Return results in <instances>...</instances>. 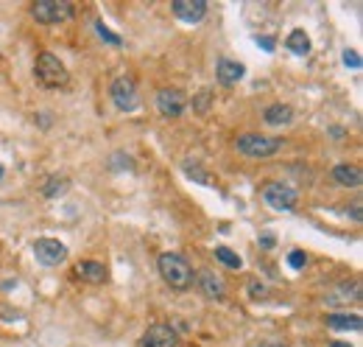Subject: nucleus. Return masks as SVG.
<instances>
[{"label":"nucleus","mask_w":363,"mask_h":347,"mask_svg":"<svg viewBox=\"0 0 363 347\" xmlns=\"http://www.w3.org/2000/svg\"><path fill=\"white\" fill-rule=\"evenodd\" d=\"M157 269H160L163 280H165L171 289H177V292H187V289L193 286V269H190V264L182 258L179 252H165V255H160Z\"/></svg>","instance_id":"1"},{"label":"nucleus","mask_w":363,"mask_h":347,"mask_svg":"<svg viewBox=\"0 0 363 347\" xmlns=\"http://www.w3.org/2000/svg\"><path fill=\"white\" fill-rule=\"evenodd\" d=\"M34 76H36V81H39L42 87H48V90H62V87L70 84V76H67L64 64H62L53 53H39V56H36Z\"/></svg>","instance_id":"2"},{"label":"nucleus","mask_w":363,"mask_h":347,"mask_svg":"<svg viewBox=\"0 0 363 347\" xmlns=\"http://www.w3.org/2000/svg\"><path fill=\"white\" fill-rule=\"evenodd\" d=\"M235 149L243 154V157H252V160H266L271 154H277L282 149V140L280 137H268V135H257V132H246L235 140Z\"/></svg>","instance_id":"3"},{"label":"nucleus","mask_w":363,"mask_h":347,"mask_svg":"<svg viewBox=\"0 0 363 347\" xmlns=\"http://www.w3.org/2000/svg\"><path fill=\"white\" fill-rule=\"evenodd\" d=\"M31 14L36 22L42 25H56V22H67L73 17V3L67 0H36L31 6Z\"/></svg>","instance_id":"4"},{"label":"nucleus","mask_w":363,"mask_h":347,"mask_svg":"<svg viewBox=\"0 0 363 347\" xmlns=\"http://www.w3.org/2000/svg\"><path fill=\"white\" fill-rule=\"evenodd\" d=\"M109 95L115 101V107L121 112H135L140 107V95H137V84L132 76H118L109 87Z\"/></svg>","instance_id":"5"},{"label":"nucleus","mask_w":363,"mask_h":347,"mask_svg":"<svg viewBox=\"0 0 363 347\" xmlns=\"http://www.w3.org/2000/svg\"><path fill=\"white\" fill-rule=\"evenodd\" d=\"M263 202H266L268 207H274V210L291 213V210L299 205V193H296L291 185H285V182H268V185L263 188Z\"/></svg>","instance_id":"6"},{"label":"nucleus","mask_w":363,"mask_h":347,"mask_svg":"<svg viewBox=\"0 0 363 347\" xmlns=\"http://www.w3.org/2000/svg\"><path fill=\"white\" fill-rule=\"evenodd\" d=\"M34 258H36L42 266H59V264H64V258H67V247H64L62 241H56V238H39V241L34 244Z\"/></svg>","instance_id":"7"},{"label":"nucleus","mask_w":363,"mask_h":347,"mask_svg":"<svg viewBox=\"0 0 363 347\" xmlns=\"http://www.w3.org/2000/svg\"><path fill=\"white\" fill-rule=\"evenodd\" d=\"M184 107H187V98H184V93H179V90L163 87V90L157 93V109H160V115H165V118H179L182 112H184Z\"/></svg>","instance_id":"8"},{"label":"nucleus","mask_w":363,"mask_h":347,"mask_svg":"<svg viewBox=\"0 0 363 347\" xmlns=\"http://www.w3.org/2000/svg\"><path fill=\"white\" fill-rule=\"evenodd\" d=\"M140 347H179V334H177L171 325L157 322V325H151V328L143 334Z\"/></svg>","instance_id":"9"},{"label":"nucleus","mask_w":363,"mask_h":347,"mask_svg":"<svg viewBox=\"0 0 363 347\" xmlns=\"http://www.w3.org/2000/svg\"><path fill=\"white\" fill-rule=\"evenodd\" d=\"M171 8L182 22H190V25H196L207 17V0H174Z\"/></svg>","instance_id":"10"},{"label":"nucleus","mask_w":363,"mask_h":347,"mask_svg":"<svg viewBox=\"0 0 363 347\" xmlns=\"http://www.w3.org/2000/svg\"><path fill=\"white\" fill-rule=\"evenodd\" d=\"M73 272H76L78 280H84V283H90V286H101V283H107V278H109V272H107V266H104L101 261H78V264L73 266Z\"/></svg>","instance_id":"11"},{"label":"nucleus","mask_w":363,"mask_h":347,"mask_svg":"<svg viewBox=\"0 0 363 347\" xmlns=\"http://www.w3.org/2000/svg\"><path fill=\"white\" fill-rule=\"evenodd\" d=\"M198 289H201V294L210 297V300H221V297L226 294L224 278L215 275L212 269H201V272H198Z\"/></svg>","instance_id":"12"},{"label":"nucleus","mask_w":363,"mask_h":347,"mask_svg":"<svg viewBox=\"0 0 363 347\" xmlns=\"http://www.w3.org/2000/svg\"><path fill=\"white\" fill-rule=\"evenodd\" d=\"M327 328L330 331H361L363 320L358 314H347V311H338V314H327Z\"/></svg>","instance_id":"13"},{"label":"nucleus","mask_w":363,"mask_h":347,"mask_svg":"<svg viewBox=\"0 0 363 347\" xmlns=\"http://www.w3.org/2000/svg\"><path fill=\"white\" fill-rule=\"evenodd\" d=\"M243 73H246V67L240 62H235V59H221L218 62V81L221 84H238L243 79Z\"/></svg>","instance_id":"14"},{"label":"nucleus","mask_w":363,"mask_h":347,"mask_svg":"<svg viewBox=\"0 0 363 347\" xmlns=\"http://www.w3.org/2000/svg\"><path fill=\"white\" fill-rule=\"evenodd\" d=\"M263 121L268 126H285V123L294 121V107H288V104H271V107H266Z\"/></svg>","instance_id":"15"},{"label":"nucleus","mask_w":363,"mask_h":347,"mask_svg":"<svg viewBox=\"0 0 363 347\" xmlns=\"http://www.w3.org/2000/svg\"><path fill=\"white\" fill-rule=\"evenodd\" d=\"M333 179L344 188H361L363 182V174L358 165H336L333 168Z\"/></svg>","instance_id":"16"},{"label":"nucleus","mask_w":363,"mask_h":347,"mask_svg":"<svg viewBox=\"0 0 363 347\" xmlns=\"http://www.w3.org/2000/svg\"><path fill=\"white\" fill-rule=\"evenodd\" d=\"M285 48H288L291 53H296V56H308V53H310V36H308L302 28H296V31L288 34Z\"/></svg>","instance_id":"17"},{"label":"nucleus","mask_w":363,"mask_h":347,"mask_svg":"<svg viewBox=\"0 0 363 347\" xmlns=\"http://www.w3.org/2000/svg\"><path fill=\"white\" fill-rule=\"evenodd\" d=\"M67 188H70L67 177H50V179H48V185L42 188V193H45V196H59V193H64Z\"/></svg>","instance_id":"18"},{"label":"nucleus","mask_w":363,"mask_h":347,"mask_svg":"<svg viewBox=\"0 0 363 347\" xmlns=\"http://www.w3.org/2000/svg\"><path fill=\"white\" fill-rule=\"evenodd\" d=\"M215 258H218L224 266H229V269H240V266H243V261H240L232 250H226V247H215Z\"/></svg>","instance_id":"19"},{"label":"nucleus","mask_w":363,"mask_h":347,"mask_svg":"<svg viewBox=\"0 0 363 347\" xmlns=\"http://www.w3.org/2000/svg\"><path fill=\"white\" fill-rule=\"evenodd\" d=\"M95 31H98V36H101V39H107L109 45H115V48H118V45H123V39H121L118 34H112V31H109L104 22H95Z\"/></svg>","instance_id":"20"},{"label":"nucleus","mask_w":363,"mask_h":347,"mask_svg":"<svg viewBox=\"0 0 363 347\" xmlns=\"http://www.w3.org/2000/svg\"><path fill=\"white\" fill-rule=\"evenodd\" d=\"M344 62H347L352 70H358V67H361V56H358V50H352V48H350V50H344Z\"/></svg>","instance_id":"21"},{"label":"nucleus","mask_w":363,"mask_h":347,"mask_svg":"<svg viewBox=\"0 0 363 347\" xmlns=\"http://www.w3.org/2000/svg\"><path fill=\"white\" fill-rule=\"evenodd\" d=\"M288 264H291L294 269H299V266H305V255H302V252H291V258H288Z\"/></svg>","instance_id":"22"},{"label":"nucleus","mask_w":363,"mask_h":347,"mask_svg":"<svg viewBox=\"0 0 363 347\" xmlns=\"http://www.w3.org/2000/svg\"><path fill=\"white\" fill-rule=\"evenodd\" d=\"M257 42H263L266 50H274V39H271V36H257Z\"/></svg>","instance_id":"23"},{"label":"nucleus","mask_w":363,"mask_h":347,"mask_svg":"<svg viewBox=\"0 0 363 347\" xmlns=\"http://www.w3.org/2000/svg\"><path fill=\"white\" fill-rule=\"evenodd\" d=\"M350 216H352L355 222H361V202H355V205H352V210H350Z\"/></svg>","instance_id":"24"},{"label":"nucleus","mask_w":363,"mask_h":347,"mask_svg":"<svg viewBox=\"0 0 363 347\" xmlns=\"http://www.w3.org/2000/svg\"><path fill=\"white\" fill-rule=\"evenodd\" d=\"M260 244H263V247H274V236H268V233L260 236Z\"/></svg>","instance_id":"25"},{"label":"nucleus","mask_w":363,"mask_h":347,"mask_svg":"<svg viewBox=\"0 0 363 347\" xmlns=\"http://www.w3.org/2000/svg\"><path fill=\"white\" fill-rule=\"evenodd\" d=\"M252 292H254V297H260V294H263V286H257V283H252Z\"/></svg>","instance_id":"26"},{"label":"nucleus","mask_w":363,"mask_h":347,"mask_svg":"<svg viewBox=\"0 0 363 347\" xmlns=\"http://www.w3.org/2000/svg\"><path fill=\"white\" fill-rule=\"evenodd\" d=\"M330 347H352V345H347V342H330Z\"/></svg>","instance_id":"27"},{"label":"nucleus","mask_w":363,"mask_h":347,"mask_svg":"<svg viewBox=\"0 0 363 347\" xmlns=\"http://www.w3.org/2000/svg\"><path fill=\"white\" fill-rule=\"evenodd\" d=\"M3 174H6V171H3V165H0V179H3Z\"/></svg>","instance_id":"28"},{"label":"nucleus","mask_w":363,"mask_h":347,"mask_svg":"<svg viewBox=\"0 0 363 347\" xmlns=\"http://www.w3.org/2000/svg\"><path fill=\"white\" fill-rule=\"evenodd\" d=\"M263 347H282V345H263Z\"/></svg>","instance_id":"29"}]
</instances>
